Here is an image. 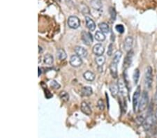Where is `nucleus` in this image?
Returning a JSON list of instances; mask_svg holds the SVG:
<instances>
[{"label": "nucleus", "instance_id": "f257e3e1", "mask_svg": "<svg viewBox=\"0 0 157 138\" xmlns=\"http://www.w3.org/2000/svg\"><path fill=\"white\" fill-rule=\"evenodd\" d=\"M156 117H154L153 115H149L145 119L143 122H142V127L145 131H149L152 129V128L154 126L155 123Z\"/></svg>", "mask_w": 157, "mask_h": 138}, {"label": "nucleus", "instance_id": "f03ea898", "mask_svg": "<svg viewBox=\"0 0 157 138\" xmlns=\"http://www.w3.org/2000/svg\"><path fill=\"white\" fill-rule=\"evenodd\" d=\"M149 103V96L147 92L144 91L142 92L141 98L140 100L139 105H138V110L139 112H143L145 110L147 105Z\"/></svg>", "mask_w": 157, "mask_h": 138}, {"label": "nucleus", "instance_id": "7ed1b4c3", "mask_svg": "<svg viewBox=\"0 0 157 138\" xmlns=\"http://www.w3.org/2000/svg\"><path fill=\"white\" fill-rule=\"evenodd\" d=\"M141 95V87L138 86L137 87V89L134 92V96H133V108H134V112H137L138 109V105L140 102V98Z\"/></svg>", "mask_w": 157, "mask_h": 138}, {"label": "nucleus", "instance_id": "20e7f679", "mask_svg": "<svg viewBox=\"0 0 157 138\" xmlns=\"http://www.w3.org/2000/svg\"><path fill=\"white\" fill-rule=\"evenodd\" d=\"M145 87L147 89H151L152 81H153V74H152V68L151 66H148L146 69L145 72Z\"/></svg>", "mask_w": 157, "mask_h": 138}, {"label": "nucleus", "instance_id": "39448f33", "mask_svg": "<svg viewBox=\"0 0 157 138\" xmlns=\"http://www.w3.org/2000/svg\"><path fill=\"white\" fill-rule=\"evenodd\" d=\"M68 25L70 28L76 29L80 26V20L76 16H70L68 19Z\"/></svg>", "mask_w": 157, "mask_h": 138}, {"label": "nucleus", "instance_id": "423d86ee", "mask_svg": "<svg viewBox=\"0 0 157 138\" xmlns=\"http://www.w3.org/2000/svg\"><path fill=\"white\" fill-rule=\"evenodd\" d=\"M81 39L83 40V43L86 46H91V43H93V37L92 35L90 32H85V31H83L81 33Z\"/></svg>", "mask_w": 157, "mask_h": 138}, {"label": "nucleus", "instance_id": "0eeeda50", "mask_svg": "<svg viewBox=\"0 0 157 138\" xmlns=\"http://www.w3.org/2000/svg\"><path fill=\"white\" fill-rule=\"evenodd\" d=\"M133 57H134V52L131 50L129 52H128V53L126 56V57L124 60V63H123V68L126 71L127 68H129L131 66L132 60H133Z\"/></svg>", "mask_w": 157, "mask_h": 138}, {"label": "nucleus", "instance_id": "6e6552de", "mask_svg": "<svg viewBox=\"0 0 157 138\" xmlns=\"http://www.w3.org/2000/svg\"><path fill=\"white\" fill-rule=\"evenodd\" d=\"M70 64L74 68L79 67L83 64V60H82L80 57L75 54V55H72L70 58Z\"/></svg>", "mask_w": 157, "mask_h": 138}, {"label": "nucleus", "instance_id": "1a4fd4ad", "mask_svg": "<svg viewBox=\"0 0 157 138\" xmlns=\"http://www.w3.org/2000/svg\"><path fill=\"white\" fill-rule=\"evenodd\" d=\"M117 84L118 87H119V92L122 96H124L125 98L128 95V88L126 85L125 82L122 80H120Z\"/></svg>", "mask_w": 157, "mask_h": 138}, {"label": "nucleus", "instance_id": "9d476101", "mask_svg": "<svg viewBox=\"0 0 157 138\" xmlns=\"http://www.w3.org/2000/svg\"><path fill=\"white\" fill-rule=\"evenodd\" d=\"M74 51L76 52V54L77 55H78L79 57L83 58H85L88 55V52L87 51V50H85L84 47L81 46H76L75 47Z\"/></svg>", "mask_w": 157, "mask_h": 138}, {"label": "nucleus", "instance_id": "9b49d317", "mask_svg": "<svg viewBox=\"0 0 157 138\" xmlns=\"http://www.w3.org/2000/svg\"><path fill=\"white\" fill-rule=\"evenodd\" d=\"M133 43H134V39L132 36H128L126 38L124 43V48L125 51L127 52L131 50Z\"/></svg>", "mask_w": 157, "mask_h": 138}, {"label": "nucleus", "instance_id": "f8f14e48", "mask_svg": "<svg viewBox=\"0 0 157 138\" xmlns=\"http://www.w3.org/2000/svg\"><path fill=\"white\" fill-rule=\"evenodd\" d=\"M92 51H93V53L95 54V55L101 56V55H103V54L104 53L105 48L102 45L98 43L95 45V46L93 47Z\"/></svg>", "mask_w": 157, "mask_h": 138}, {"label": "nucleus", "instance_id": "ddd939ff", "mask_svg": "<svg viewBox=\"0 0 157 138\" xmlns=\"http://www.w3.org/2000/svg\"><path fill=\"white\" fill-rule=\"evenodd\" d=\"M80 109L84 115L87 116H90L91 115V113H92L91 108L89 107V105L86 103V102H83V103H81Z\"/></svg>", "mask_w": 157, "mask_h": 138}, {"label": "nucleus", "instance_id": "4468645a", "mask_svg": "<svg viewBox=\"0 0 157 138\" xmlns=\"http://www.w3.org/2000/svg\"><path fill=\"white\" fill-rule=\"evenodd\" d=\"M85 21H86V25L87 27L88 28V29L91 32L95 30L96 29V24L94 22V21L91 18L86 16L85 17Z\"/></svg>", "mask_w": 157, "mask_h": 138}, {"label": "nucleus", "instance_id": "2eb2a0df", "mask_svg": "<svg viewBox=\"0 0 157 138\" xmlns=\"http://www.w3.org/2000/svg\"><path fill=\"white\" fill-rule=\"evenodd\" d=\"M110 74L112 76V78H117V64L112 62L110 65Z\"/></svg>", "mask_w": 157, "mask_h": 138}, {"label": "nucleus", "instance_id": "dca6fc26", "mask_svg": "<svg viewBox=\"0 0 157 138\" xmlns=\"http://www.w3.org/2000/svg\"><path fill=\"white\" fill-rule=\"evenodd\" d=\"M83 77L86 80L89 81V82H92L95 79L96 75L93 72L90 71H87L86 72L84 73Z\"/></svg>", "mask_w": 157, "mask_h": 138}, {"label": "nucleus", "instance_id": "f3484780", "mask_svg": "<svg viewBox=\"0 0 157 138\" xmlns=\"http://www.w3.org/2000/svg\"><path fill=\"white\" fill-rule=\"evenodd\" d=\"M110 91L112 94V96L113 97H116L117 96L118 93L119 92V87H118V84H115V83H112L110 86Z\"/></svg>", "mask_w": 157, "mask_h": 138}, {"label": "nucleus", "instance_id": "a211bd4d", "mask_svg": "<svg viewBox=\"0 0 157 138\" xmlns=\"http://www.w3.org/2000/svg\"><path fill=\"white\" fill-rule=\"evenodd\" d=\"M90 4L91 7L95 10L99 11L102 9V4H101V0H91Z\"/></svg>", "mask_w": 157, "mask_h": 138}, {"label": "nucleus", "instance_id": "6ab92c4d", "mask_svg": "<svg viewBox=\"0 0 157 138\" xmlns=\"http://www.w3.org/2000/svg\"><path fill=\"white\" fill-rule=\"evenodd\" d=\"M93 93V90L90 87H84L81 89V95L83 96H90Z\"/></svg>", "mask_w": 157, "mask_h": 138}, {"label": "nucleus", "instance_id": "aec40b11", "mask_svg": "<svg viewBox=\"0 0 157 138\" xmlns=\"http://www.w3.org/2000/svg\"><path fill=\"white\" fill-rule=\"evenodd\" d=\"M66 57H67V55H66V52L64 51V50H63L62 48H59L57 50V58L58 59H59L60 61H62V60H64V59H66Z\"/></svg>", "mask_w": 157, "mask_h": 138}, {"label": "nucleus", "instance_id": "412c9836", "mask_svg": "<svg viewBox=\"0 0 157 138\" xmlns=\"http://www.w3.org/2000/svg\"><path fill=\"white\" fill-rule=\"evenodd\" d=\"M98 27H99L100 30L104 34H108L110 32V28L109 26L107 23L105 22H101L99 25H98Z\"/></svg>", "mask_w": 157, "mask_h": 138}, {"label": "nucleus", "instance_id": "4be33fe9", "mask_svg": "<svg viewBox=\"0 0 157 138\" xmlns=\"http://www.w3.org/2000/svg\"><path fill=\"white\" fill-rule=\"evenodd\" d=\"M43 61L47 65H52L53 62H54V59H53L52 55H51L50 54H46L44 55Z\"/></svg>", "mask_w": 157, "mask_h": 138}, {"label": "nucleus", "instance_id": "5701e85b", "mask_svg": "<svg viewBox=\"0 0 157 138\" xmlns=\"http://www.w3.org/2000/svg\"><path fill=\"white\" fill-rule=\"evenodd\" d=\"M94 37H95V39L98 40V41H103L105 39V36L104 35V33H103L101 31H97L95 33Z\"/></svg>", "mask_w": 157, "mask_h": 138}, {"label": "nucleus", "instance_id": "b1692460", "mask_svg": "<svg viewBox=\"0 0 157 138\" xmlns=\"http://www.w3.org/2000/svg\"><path fill=\"white\" fill-rule=\"evenodd\" d=\"M122 57V52L120 50H117L114 54V56H113V59L112 62H115L116 64H118L120 62L121 58Z\"/></svg>", "mask_w": 157, "mask_h": 138}, {"label": "nucleus", "instance_id": "393cba45", "mask_svg": "<svg viewBox=\"0 0 157 138\" xmlns=\"http://www.w3.org/2000/svg\"><path fill=\"white\" fill-rule=\"evenodd\" d=\"M105 62V57H103V55L101 56H97V57L96 58V63L97 64L98 67H102L103 66V64Z\"/></svg>", "mask_w": 157, "mask_h": 138}, {"label": "nucleus", "instance_id": "a878e982", "mask_svg": "<svg viewBox=\"0 0 157 138\" xmlns=\"http://www.w3.org/2000/svg\"><path fill=\"white\" fill-rule=\"evenodd\" d=\"M59 97L60 98H61L63 101L64 102H67L69 100V95L67 92L64 91H62L60 92L59 94Z\"/></svg>", "mask_w": 157, "mask_h": 138}, {"label": "nucleus", "instance_id": "bb28decb", "mask_svg": "<svg viewBox=\"0 0 157 138\" xmlns=\"http://www.w3.org/2000/svg\"><path fill=\"white\" fill-rule=\"evenodd\" d=\"M140 78V71L138 68L135 69L134 73V75H133V79H134V83L135 84H137V82H138Z\"/></svg>", "mask_w": 157, "mask_h": 138}, {"label": "nucleus", "instance_id": "cd10ccee", "mask_svg": "<svg viewBox=\"0 0 157 138\" xmlns=\"http://www.w3.org/2000/svg\"><path fill=\"white\" fill-rule=\"evenodd\" d=\"M50 87H51L52 89H59L60 87H61L59 83L56 82L55 80H52L50 83Z\"/></svg>", "mask_w": 157, "mask_h": 138}, {"label": "nucleus", "instance_id": "c85d7f7f", "mask_svg": "<svg viewBox=\"0 0 157 138\" xmlns=\"http://www.w3.org/2000/svg\"><path fill=\"white\" fill-rule=\"evenodd\" d=\"M109 13L110 14L111 19H112V21H115L116 18V11L115 10V9L112 8V7H110L109 9Z\"/></svg>", "mask_w": 157, "mask_h": 138}, {"label": "nucleus", "instance_id": "c756f323", "mask_svg": "<svg viewBox=\"0 0 157 138\" xmlns=\"http://www.w3.org/2000/svg\"><path fill=\"white\" fill-rule=\"evenodd\" d=\"M115 29L120 34H123L124 32V27L122 25H117L115 27Z\"/></svg>", "mask_w": 157, "mask_h": 138}, {"label": "nucleus", "instance_id": "7c9ffc66", "mask_svg": "<svg viewBox=\"0 0 157 138\" xmlns=\"http://www.w3.org/2000/svg\"><path fill=\"white\" fill-rule=\"evenodd\" d=\"M98 108H99L100 110H103L105 108V105H104V102H103V101L102 99H100L98 100Z\"/></svg>", "mask_w": 157, "mask_h": 138}, {"label": "nucleus", "instance_id": "2f4dec72", "mask_svg": "<svg viewBox=\"0 0 157 138\" xmlns=\"http://www.w3.org/2000/svg\"><path fill=\"white\" fill-rule=\"evenodd\" d=\"M108 54L109 56H111L112 54V44H110L109 47H108Z\"/></svg>", "mask_w": 157, "mask_h": 138}, {"label": "nucleus", "instance_id": "473e14b6", "mask_svg": "<svg viewBox=\"0 0 157 138\" xmlns=\"http://www.w3.org/2000/svg\"><path fill=\"white\" fill-rule=\"evenodd\" d=\"M154 101H155V103L157 105V92L155 95V98H154Z\"/></svg>", "mask_w": 157, "mask_h": 138}, {"label": "nucleus", "instance_id": "72a5a7b5", "mask_svg": "<svg viewBox=\"0 0 157 138\" xmlns=\"http://www.w3.org/2000/svg\"><path fill=\"white\" fill-rule=\"evenodd\" d=\"M41 74V70L40 68H38V76H40Z\"/></svg>", "mask_w": 157, "mask_h": 138}, {"label": "nucleus", "instance_id": "f704fd0d", "mask_svg": "<svg viewBox=\"0 0 157 138\" xmlns=\"http://www.w3.org/2000/svg\"><path fill=\"white\" fill-rule=\"evenodd\" d=\"M155 117H156V119L157 121V108H156V115H155Z\"/></svg>", "mask_w": 157, "mask_h": 138}, {"label": "nucleus", "instance_id": "c9c22d12", "mask_svg": "<svg viewBox=\"0 0 157 138\" xmlns=\"http://www.w3.org/2000/svg\"><path fill=\"white\" fill-rule=\"evenodd\" d=\"M156 137H157V131H156Z\"/></svg>", "mask_w": 157, "mask_h": 138}]
</instances>
